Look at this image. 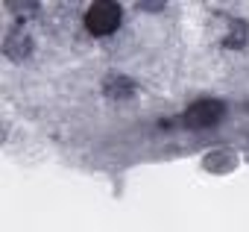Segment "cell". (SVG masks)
I'll list each match as a JSON object with an SVG mask.
<instances>
[{"label": "cell", "instance_id": "1", "mask_svg": "<svg viewBox=\"0 0 249 232\" xmlns=\"http://www.w3.org/2000/svg\"><path fill=\"white\" fill-rule=\"evenodd\" d=\"M85 27L94 36H111L120 27V6L108 3V0H100L85 12Z\"/></svg>", "mask_w": 249, "mask_h": 232}, {"label": "cell", "instance_id": "2", "mask_svg": "<svg viewBox=\"0 0 249 232\" xmlns=\"http://www.w3.org/2000/svg\"><path fill=\"white\" fill-rule=\"evenodd\" d=\"M223 118V106L217 100H196L188 112H185V124L188 127H211Z\"/></svg>", "mask_w": 249, "mask_h": 232}, {"label": "cell", "instance_id": "3", "mask_svg": "<svg viewBox=\"0 0 249 232\" xmlns=\"http://www.w3.org/2000/svg\"><path fill=\"white\" fill-rule=\"evenodd\" d=\"M3 50H6V56H12V59H24L27 53H30V39L21 33V30H15V33H9V41L3 44Z\"/></svg>", "mask_w": 249, "mask_h": 232}]
</instances>
